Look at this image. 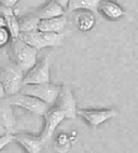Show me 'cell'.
<instances>
[{"instance_id":"7a4b0ae2","label":"cell","mask_w":138,"mask_h":153,"mask_svg":"<svg viewBox=\"0 0 138 153\" xmlns=\"http://www.w3.org/2000/svg\"><path fill=\"white\" fill-rule=\"evenodd\" d=\"M24 78H25V72L13 60H10L6 65L2 66L1 76H0L1 80L0 85L6 91L7 96H11L21 92L24 85Z\"/></svg>"},{"instance_id":"5bb4252c","label":"cell","mask_w":138,"mask_h":153,"mask_svg":"<svg viewBox=\"0 0 138 153\" xmlns=\"http://www.w3.org/2000/svg\"><path fill=\"white\" fill-rule=\"evenodd\" d=\"M1 16L4 17L6 19V27L11 33L12 38H17L19 37L21 33V24H19V19H17L16 15L14 13L12 7L1 6Z\"/></svg>"},{"instance_id":"9c48e42d","label":"cell","mask_w":138,"mask_h":153,"mask_svg":"<svg viewBox=\"0 0 138 153\" xmlns=\"http://www.w3.org/2000/svg\"><path fill=\"white\" fill-rule=\"evenodd\" d=\"M54 106L65 112L67 119H72L73 120L78 115L77 102H76L75 96L72 94L71 90L67 85L62 86L61 93L58 95Z\"/></svg>"},{"instance_id":"d6986e66","label":"cell","mask_w":138,"mask_h":153,"mask_svg":"<svg viewBox=\"0 0 138 153\" xmlns=\"http://www.w3.org/2000/svg\"><path fill=\"white\" fill-rule=\"evenodd\" d=\"M55 148L59 152H64L63 148L65 150H68L69 148V138L66 134H61L55 140Z\"/></svg>"},{"instance_id":"277c9868","label":"cell","mask_w":138,"mask_h":153,"mask_svg":"<svg viewBox=\"0 0 138 153\" xmlns=\"http://www.w3.org/2000/svg\"><path fill=\"white\" fill-rule=\"evenodd\" d=\"M61 91L62 86L47 82L39 83V84H24L21 92L24 94H27V95L35 96L37 98L44 101L49 106H53L55 104Z\"/></svg>"},{"instance_id":"52a82bcc","label":"cell","mask_w":138,"mask_h":153,"mask_svg":"<svg viewBox=\"0 0 138 153\" xmlns=\"http://www.w3.org/2000/svg\"><path fill=\"white\" fill-rule=\"evenodd\" d=\"M50 57L47 56L43 59L33 66L29 71H27L24 78V84H39V83H47L50 81Z\"/></svg>"},{"instance_id":"8992f818","label":"cell","mask_w":138,"mask_h":153,"mask_svg":"<svg viewBox=\"0 0 138 153\" xmlns=\"http://www.w3.org/2000/svg\"><path fill=\"white\" fill-rule=\"evenodd\" d=\"M65 119H67L65 112L62 111L61 109H58L57 107H55L54 105L50 106V108H49V110L47 111V113L44 114L45 124H44L43 131H42V133L40 134V136H41L42 140L44 141L45 145L51 140L56 127H57V126L61 124V122H63Z\"/></svg>"},{"instance_id":"8fae6325","label":"cell","mask_w":138,"mask_h":153,"mask_svg":"<svg viewBox=\"0 0 138 153\" xmlns=\"http://www.w3.org/2000/svg\"><path fill=\"white\" fill-rule=\"evenodd\" d=\"M98 12L109 21H118L125 15L124 10L112 0H102L98 7Z\"/></svg>"},{"instance_id":"7402d4cb","label":"cell","mask_w":138,"mask_h":153,"mask_svg":"<svg viewBox=\"0 0 138 153\" xmlns=\"http://www.w3.org/2000/svg\"><path fill=\"white\" fill-rule=\"evenodd\" d=\"M19 0H1V4L2 6H7V7H12L13 8Z\"/></svg>"},{"instance_id":"ffe728a7","label":"cell","mask_w":138,"mask_h":153,"mask_svg":"<svg viewBox=\"0 0 138 153\" xmlns=\"http://www.w3.org/2000/svg\"><path fill=\"white\" fill-rule=\"evenodd\" d=\"M11 40H12V35L9 31L8 28L7 27L0 28V45L4 47L9 42H11Z\"/></svg>"},{"instance_id":"7c38bea8","label":"cell","mask_w":138,"mask_h":153,"mask_svg":"<svg viewBox=\"0 0 138 153\" xmlns=\"http://www.w3.org/2000/svg\"><path fill=\"white\" fill-rule=\"evenodd\" d=\"M65 11L66 10L62 6H59L57 2H55L54 0H50L49 2H47L41 8L37 9L36 11H33V13L41 21V19H52V17L64 15Z\"/></svg>"},{"instance_id":"6da1fadb","label":"cell","mask_w":138,"mask_h":153,"mask_svg":"<svg viewBox=\"0 0 138 153\" xmlns=\"http://www.w3.org/2000/svg\"><path fill=\"white\" fill-rule=\"evenodd\" d=\"M10 57L24 72L29 71L37 64V54L38 50L23 41L22 39L12 38L10 42Z\"/></svg>"},{"instance_id":"9a60e30c","label":"cell","mask_w":138,"mask_h":153,"mask_svg":"<svg viewBox=\"0 0 138 153\" xmlns=\"http://www.w3.org/2000/svg\"><path fill=\"white\" fill-rule=\"evenodd\" d=\"M76 12L77 14L75 15V24L78 29L81 31H88L94 27L96 23L95 13L88 10H79Z\"/></svg>"},{"instance_id":"e0dca14e","label":"cell","mask_w":138,"mask_h":153,"mask_svg":"<svg viewBox=\"0 0 138 153\" xmlns=\"http://www.w3.org/2000/svg\"><path fill=\"white\" fill-rule=\"evenodd\" d=\"M12 105L7 100V98H2L1 101V121H2V128L6 129L7 133H11L13 129V113L11 110Z\"/></svg>"},{"instance_id":"ba28073f","label":"cell","mask_w":138,"mask_h":153,"mask_svg":"<svg viewBox=\"0 0 138 153\" xmlns=\"http://www.w3.org/2000/svg\"><path fill=\"white\" fill-rule=\"evenodd\" d=\"M118 112L114 109H79L78 115L81 117L88 125L96 128L106 121L114 118Z\"/></svg>"},{"instance_id":"30bf717a","label":"cell","mask_w":138,"mask_h":153,"mask_svg":"<svg viewBox=\"0 0 138 153\" xmlns=\"http://www.w3.org/2000/svg\"><path fill=\"white\" fill-rule=\"evenodd\" d=\"M14 139L27 151V153H40L43 146H45L40 135L35 136L33 134L19 133V134L15 135Z\"/></svg>"},{"instance_id":"603a6c76","label":"cell","mask_w":138,"mask_h":153,"mask_svg":"<svg viewBox=\"0 0 138 153\" xmlns=\"http://www.w3.org/2000/svg\"><path fill=\"white\" fill-rule=\"evenodd\" d=\"M55 2H57L59 6L63 7L66 11H68V7H69V3H70V1L71 0H54Z\"/></svg>"},{"instance_id":"44dd1931","label":"cell","mask_w":138,"mask_h":153,"mask_svg":"<svg viewBox=\"0 0 138 153\" xmlns=\"http://www.w3.org/2000/svg\"><path fill=\"white\" fill-rule=\"evenodd\" d=\"M14 137H15V135H12L11 133L2 134V136H1V138H0V142H1L0 147H1V149H3L8 143H10V142L14 139Z\"/></svg>"},{"instance_id":"2e32d148","label":"cell","mask_w":138,"mask_h":153,"mask_svg":"<svg viewBox=\"0 0 138 153\" xmlns=\"http://www.w3.org/2000/svg\"><path fill=\"white\" fill-rule=\"evenodd\" d=\"M102 0H71L69 3L68 11H79V10H88L96 14L98 7Z\"/></svg>"},{"instance_id":"3957f363","label":"cell","mask_w":138,"mask_h":153,"mask_svg":"<svg viewBox=\"0 0 138 153\" xmlns=\"http://www.w3.org/2000/svg\"><path fill=\"white\" fill-rule=\"evenodd\" d=\"M19 38L29 45L40 51L44 48H56L62 45L64 33H47V31L37 29L33 31H21Z\"/></svg>"},{"instance_id":"4fadbf2b","label":"cell","mask_w":138,"mask_h":153,"mask_svg":"<svg viewBox=\"0 0 138 153\" xmlns=\"http://www.w3.org/2000/svg\"><path fill=\"white\" fill-rule=\"evenodd\" d=\"M67 19L65 15L61 16H55L52 19H41L39 23L38 29L41 31H47V33H62L64 28L66 26Z\"/></svg>"},{"instance_id":"5b68a950","label":"cell","mask_w":138,"mask_h":153,"mask_svg":"<svg viewBox=\"0 0 138 153\" xmlns=\"http://www.w3.org/2000/svg\"><path fill=\"white\" fill-rule=\"evenodd\" d=\"M7 100L12 106L21 107L23 109L30 111L31 113H35L37 115H42V117H44V114L47 113V111L50 108V106L45 104L44 101H42L41 99L37 98L35 96L24 94L22 92L11 96H8Z\"/></svg>"},{"instance_id":"ac0fdd59","label":"cell","mask_w":138,"mask_h":153,"mask_svg":"<svg viewBox=\"0 0 138 153\" xmlns=\"http://www.w3.org/2000/svg\"><path fill=\"white\" fill-rule=\"evenodd\" d=\"M39 23H40V19L31 12V13L27 14L26 16L19 19L21 31H33V30H37L39 27Z\"/></svg>"}]
</instances>
